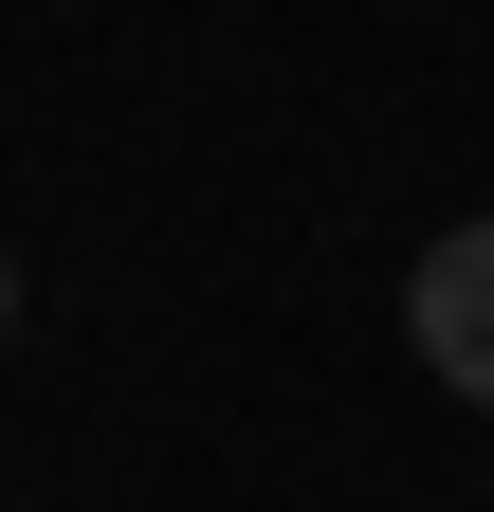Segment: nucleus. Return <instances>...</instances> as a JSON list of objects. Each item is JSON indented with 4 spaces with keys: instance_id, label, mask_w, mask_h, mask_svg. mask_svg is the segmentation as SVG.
Instances as JSON below:
<instances>
[{
    "instance_id": "f257e3e1",
    "label": "nucleus",
    "mask_w": 494,
    "mask_h": 512,
    "mask_svg": "<svg viewBox=\"0 0 494 512\" xmlns=\"http://www.w3.org/2000/svg\"><path fill=\"white\" fill-rule=\"evenodd\" d=\"M403 330H421V384H458V403H494V220L421 238V275H403Z\"/></svg>"
},
{
    "instance_id": "f03ea898",
    "label": "nucleus",
    "mask_w": 494,
    "mask_h": 512,
    "mask_svg": "<svg viewBox=\"0 0 494 512\" xmlns=\"http://www.w3.org/2000/svg\"><path fill=\"white\" fill-rule=\"evenodd\" d=\"M0 330H19V256H0Z\"/></svg>"
}]
</instances>
